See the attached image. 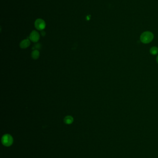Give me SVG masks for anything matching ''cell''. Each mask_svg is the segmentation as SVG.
<instances>
[{"label": "cell", "instance_id": "7a4b0ae2", "mask_svg": "<svg viewBox=\"0 0 158 158\" xmlns=\"http://www.w3.org/2000/svg\"><path fill=\"white\" fill-rule=\"evenodd\" d=\"M1 141L3 145L6 147H9L13 144V139L10 135L6 134L2 137Z\"/></svg>", "mask_w": 158, "mask_h": 158}, {"label": "cell", "instance_id": "9c48e42d", "mask_svg": "<svg viewBox=\"0 0 158 158\" xmlns=\"http://www.w3.org/2000/svg\"><path fill=\"white\" fill-rule=\"evenodd\" d=\"M41 35H42L43 36H45V32H44V31H42L41 32Z\"/></svg>", "mask_w": 158, "mask_h": 158}, {"label": "cell", "instance_id": "ba28073f", "mask_svg": "<svg viewBox=\"0 0 158 158\" xmlns=\"http://www.w3.org/2000/svg\"><path fill=\"white\" fill-rule=\"evenodd\" d=\"M150 52L153 55H157L158 53V48L157 47L154 46L152 47L150 50Z\"/></svg>", "mask_w": 158, "mask_h": 158}, {"label": "cell", "instance_id": "277c9868", "mask_svg": "<svg viewBox=\"0 0 158 158\" xmlns=\"http://www.w3.org/2000/svg\"><path fill=\"white\" fill-rule=\"evenodd\" d=\"M30 39L32 42L34 43L37 42L40 38V35L38 32L36 31H33L30 34Z\"/></svg>", "mask_w": 158, "mask_h": 158}, {"label": "cell", "instance_id": "52a82bcc", "mask_svg": "<svg viewBox=\"0 0 158 158\" xmlns=\"http://www.w3.org/2000/svg\"><path fill=\"white\" fill-rule=\"evenodd\" d=\"M32 58L36 60L38 59L40 57V52L37 50H35L32 51Z\"/></svg>", "mask_w": 158, "mask_h": 158}, {"label": "cell", "instance_id": "3957f363", "mask_svg": "<svg viewBox=\"0 0 158 158\" xmlns=\"http://www.w3.org/2000/svg\"><path fill=\"white\" fill-rule=\"evenodd\" d=\"M34 25L35 28L40 31L43 30L45 28L46 26L45 21L41 19L36 20L35 22Z\"/></svg>", "mask_w": 158, "mask_h": 158}, {"label": "cell", "instance_id": "5b68a950", "mask_svg": "<svg viewBox=\"0 0 158 158\" xmlns=\"http://www.w3.org/2000/svg\"><path fill=\"white\" fill-rule=\"evenodd\" d=\"M30 45V41L29 39H26L21 41L20 46L21 49H26Z\"/></svg>", "mask_w": 158, "mask_h": 158}, {"label": "cell", "instance_id": "30bf717a", "mask_svg": "<svg viewBox=\"0 0 158 158\" xmlns=\"http://www.w3.org/2000/svg\"><path fill=\"white\" fill-rule=\"evenodd\" d=\"M156 61H157V63L158 64V56H157V58H156Z\"/></svg>", "mask_w": 158, "mask_h": 158}, {"label": "cell", "instance_id": "8992f818", "mask_svg": "<svg viewBox=\"0 0 158 158\" xmlns=\"http://www.w3.org/2000/svg\"><path fill=\"white\" fill-rule=\"evenodd\" d=\"M73 118L71 116H67L64 118V122L66 124H71L73 122Z\"/></svg>", "mask_w": 158, "mask_h": 158}, {"label": "cell", "instance_id": "6da1fadb", "mask_svg": "<svg viewBox=\"0 0 158 158\" xmlns=\"http://www.w3.org/2000/svg\"><path fill=\"white\" fill-rule=\"evenodd\" d=\"M153 34L151 32L147 31L142 33L140 37V39L142 43L147 44L151 42L153 40Z\"/></svg>", "mask_w": 158, "mask_h": 158}]
</instances>
